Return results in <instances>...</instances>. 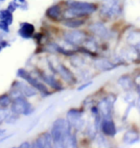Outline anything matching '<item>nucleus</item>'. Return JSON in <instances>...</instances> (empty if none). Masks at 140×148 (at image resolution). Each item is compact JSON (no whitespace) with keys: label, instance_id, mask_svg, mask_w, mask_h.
Wrapping results in <instances>:
<instances>
[{"label":"nucleus","instance_id":"nucleus-32","mask_svg":"<svg viewBox=\"0 0 140 148\" xmlns=\"http://www.w3.org/2000/svg\"><path fill=\"white\" fill-rule=\"evenodd\" d=\"M92 84V82L91 81H89V82H86L85 84H84V85H82L81 87H79L78 88V90L79 91H81V90H85V88H86L88 87V86H90Z\"/></svg>","mask_w":140,"mask_h":148},{"label":"nucleus","instance_id":"nucleus-36","mask_svg":"<svg viewBox=\"0 0 140 148\" xmlns=\"http://www.w3.org/2000/svg\"><path fill=\"white\" fill-rule=\"evenodd\" d=\"M137 104H138V108H139V110H140V97H139V99H138V101H137Z\"/></svg>","mask_w":140,"mask_h":148},{"label":"nucleus","instance_id":"nucleus-28","mask_svg":"<svg viewBox=\"0 0 140 148\" xmlns=\"http://www.w3.org/2000/svg\"><path fill=\"white\" fill-rule=\"evenodd\" d=\"M96 140H97V143H98V144H99L100 146H107V145H108V141H107L106 138L104 137V136H102V135L97 136Z\"/></svg>","mask_w":140,"mask_h":148},{"label":"nucleus","instance_id":"nucleus-1","mask_svg":"<svg viewBox=\"0 0 140 148\" xmlns=\"http://www.w3.org/2000/svg\"><path fill=\"white\" fill-rule=\"evenodd\" d=\"M71 133V125L67 119L64 118H58L54 121L51 129V136L54 141V145L61 147L62 141L67 135Z\"/></svg>","mask_w":140,"mask_h":148},{"label":"nucleus","instance_id":"nucleus-27","mask_svg":"<svg viewBox=\"0 0 140 148\" xmlns=\"http://www.w3.org/2000/svg\"><path fill=\"white\" fill-rule=\"evenodd\" d=\"M11 102H12L11 96L8 95V94H4V95L0 96V107L7 108L11 104Z\"/></svg>","mask_w":140,"mask_h":148},{"label":"nucleus","instance_id":"nucleus-16","mask_svg":"<svg viewBox=\"0 0 140 148\" xmlns=\"http://www.w3.org/2000/svg\"><path fill=\"white\" fill-rule=\"evenodd\" d=\"M94 66L95 69L100 70V71H109V70L113 69L116 67V64H113L112 62L109 61L106 58H99L94 61Z\"/></svg>","mask_w":140,"mask_h":148},{"label":"nucleus","instance_id":"nucleus-15","mask_svg":"<svg viewBox=\"0 0 140 148\" xmlns=\"http://www.w3.org/2000/svg\"><path fill=\"white\" fill-rule=\"evenodd\" d=\"M68 7L70 8H79V9H85V10H89L91 12H94L97 10V6L93 3L84 2V1H76V0H67L65 2Z\"/></svg>","mask_w":140,"mask_h":148},{"label":"nucleus","instance_id":"nucleus-21","mask_svg":"<svg viewBox=\"0 0 140 148\" xmlns=\"http://www.w3.org/2000/svg\"><path fill=\"white\" fill-rule=\"evenodd\" d=\"M46 16H48L50 19L59 20L62 16V11H61V9L59 8V6L54 5L46 11Z\"/></svg>","mask_w":140,"mask_h":148},{"label":"nucleus","instance_id":"nucleus-24","mask_svg":"<svg viewBox=\"0 0 140 148\" xmlns=\"http://www.w3.org/2000/svg\"><path fill=\"white\" fill-rule=\"evenodd\" d=\"M61 147H65V148H75V147H77V140H76L75 136L72 135L71 133L69 135H67L66 137L64 138V141H62Z\"/></svg>","mask_w":140,"mask_h":148},{"label":"nucleus","instance_id":"nucleus-5","mask_svg":"<svg viewBox=\"0 0 140 148\" xmlns=\"http://www.w3.org/2000/svg\"><path fill=\"white\" fill-rule=\"evenodd\" d=\"M115 100L116 97L112 94H109L99 102L98 110H99L100 114L102 115L103 118H111Z\"/></svg>","mask_w":140,"mask_h":148},{"label":"nucleus","instance_id":"nucleus-29","mask_svg":"<svg viewBox=\"0 0 140 148\" xmlns=\"http://www.w3.org/2000/svg\"><path fill=\"white\" fill-rule=\"evenodd\" d=\"M9 26H10V24L6 21V20H0V29H1L2 31L6 32V33H8L9 31Z\"/></svg>","mask_w":140,"mask_h":148},{"label":"nucleus","instance_id":"nucleus-10","mask_svg":"<svg viewBox=\"0 0 140 148\" xmlns=\"http://www.w3.org/2000/svg\"><path fill=\"white\" fill-rule=\"evenodd\" d=\"M56 69H57V72L61 75V78L64 79L65 82H67L68 84L73 85V84H76L77 83V79H76L75 75H74V74L64 66V64H59L58 66H56Z\"/></svg>","mask_w":140,"mask_h":148},{"label":"nucleus","instance_id":"nucleus-8","mask_svg":"<svg viewBox=\"0 0 140 148\" xmlns=\"http://www.w3.org/2000/svg\"><path fill=\"white\" fill-rule=\"evenodd\" d=\"M13 87L17 88V90L20 91V93L25 97L36 96L37 95V92H38V90H36L33 86H31L30 84L28 85V84H26V83L21 82V81H16L14 83Z\"/></svg>","mask_w":140,"mask_h":148},{"label":"nucleus","instance_id":"nucleus-6","mask_svg":"<svg viewBox=\"0 0 140 148\" xmlns=\"http://www.w3.org/2000/svg\"><path fill=\"white\" fill-rule=\"evenodd\" d=\"M83 111L77 109H71L67 112V120L71 127H74L78 131H82L85 128V120L83 118Z\"/></svg>","mask_w":140,"mask_h":148},{"label":"nucleus","instance_id":"nucleus-34","mask_svg":"<svg viewBox=\"0 0 140 148\" xmlns=\"http://www.w3.org/2000/svg\"><path fill=\"white\" fill-rule=\"evenodd\" d=\"M135 84L137 86L138 88L140 90V74H139L138 76H136V78L135 79Z\"/></svg>","mask_w":140,"mask_h":148},{"label":"nucleus","instance_id":"nucleus-3","mask_svg":"<svg viewBox=\"0 0 140 148\" xmlns=\"http://www.w3.org/2000/svg\"><path fill=\"white\" fill-rule=\"evenodd\" d=\"M17 76L22 79H24L26 82H28L30 85L33 86V87L36 88V90H38L42 94H44V95H50V94H51L50 91L47 90L46 86L41 81H40V80H38L37 78H34L27 70H25L23 69H19L18 71H17Z\"/></svg>","mask_w":140,"mask_h":148},{"label":"nucleus","instance_id":"nucleus-13","mask_svg":"<svg viewBox=\"0 0 140 148\" xmlns=\"http://www.w3.org/2000/svg\"><path fill=\"white\" fill-rule=\"evenodd\" d=\"M93 12L89 10H85V9H79V8H70L68 7L64 13V16L65 18H70V17H83V16H87L89 14H91Z\"/></svg>","mask_w":140,"mask_h":148},{"label":"nucleus","instance_id":"nucleus-11","mask_svg":"<svg viewBox=\"0 0 140 148\" xmlns=\"http://www.w3.org/2000/svg\"><path fill=\"white\" fill-rule=\"evenodd\" d=\"M53 138L52 136L50 133H43L41 134L40 137H38L37 140H36L35 143L33 144L34 147H38V148H50L53 146Z\"/></svg>","mask_w":140,"mask_h":148},{"label":"nucleus","instance_id":"nucleus-7","mask_svg":"<svg viewBox=\"0 0 140 148\" xmlns=\"http://www.w3.org/2000/svg\"><path fill=\"white\" fill-rule=\"evenodd\" d=\"M64 38L67 43L71 44V45L79 46V45H81V44L85 43V41L86 40L87 37H86L85 32L74 30V31L66 32V33L64 35Z\"/></svg>","mask_w":140,"mask_h":148},{"label":"nucleus","instance_id":"nucleus-19","mask_svg":"<svg viewBox=\"0 0 140 148\" xmlns=\"http://www.w3.org/2000/svg\"><path fill=\"white\" fill-rule=\"evenodd\" d=\"M139 57H140V53L132 46H130V48L124 50V52H123V58L125 60L132 62V63H135L139 59Z\"/></svg>","mask_w":140,"mask_h":148},{"label":"nucleus","instance_id":"nucleus-26","mask_svg":"<svg viewBox=\"0 0 140 148\" xmlns=\"http://www.w3.org/2000/svg\"><path fill=\"white\" fill-rule=\"evenodd\" d=\"M0 20H6L11 25L13 22V14L9 10H1L0 11Z\"/></svg>","mask_w":140,"mask_h":148},{"label":"nucleus","instance_id":"nucleus-23","mask_svg":"<svg viewBox=\"0 0 140 148\" xmlns=\"http://www.w3.org/2000/svg\"><path fill=\"white\" fill-rule=\"evenodd\" d=\"M118 84L125 90H130L132 88V81L129 75H124L120 77L118 80Z\"/></svg>","mask_w":140,"mask_h":148},{"label":"nucleus","instance_id":"nucleus-18","mask_svg":"<svg viewBox=\"0 0 140 148\" xmlns=\"http://www.w3.org/2000/svg\"><path fill=\"white\" fill-rule=\"evenodd\" d=\"M127 41L140 53V32H130L127 37Z\"/></svg>","mask_w":140,"mask_h":148},{"label":"nucleus","instance_id":"nucleus-37","mask_svg":"<svg viewBox=\"0 0 140 148\" xmlns=\"http://www.w3.org/2000/svg\"><path fill=\"white\" fill-rule=\"evenodd\" d=\"M2 48H3V47L1 46V44H0V51H1V49H2Z\"/></svg>","mask_w":140,"mask_h":148},{"label":"nucleus","instance_id":"nucleus-14","mask_svg":"<svg viewBox=\"0 0 140 148\" xmlns=\"http://www.w3.org/2000/svg\"><path fill=\"white\" fill-rule=\"evenodd\" d=\"M101 130L104 135L109 137H113L116 134V127L111 118H103L101 123Z\"/></svg>","mask_w":140,"mask_h":148},{"label":"nucleus","instance_id":"nucleus-30","mask_svg":"<svg viewBox=\"0 0 140 148\" xmlns=\"http://www.w3.org/2000/svg\"><path fill=\"white\" fill-rule=\"evenodd\" d=\"M8 114H9L8 111H6V110H0V125H1V124L5 121V119H6V117H7Z\"/></svg>","mask_w":140,"mask_h":148},{"label":"nucleus","instance_id":"nucleus-2","mask_svg":"<svg viewBox=\"0 0 140 148\" xmlns=\"http://www.w3.org/2000/svg\"><path fill=\"white\" fill-rule=\"evenodd\" d=\"M121 13L119 0H102L100 14L105 18H114Z\"/></svg>","mask_w":140,"mask_h":148},{"label":"nucleus","instance_id":"nucleus-12","mask_svg":"<svg viewBox=\"0 0 140 148\" xmlns=\"http://www.w3.org/2000/svg\"><path fill=\"white\" fill-rule=\"evenodd\" d=\"M89 30L91 31V33L96 35V36L99 37L100 38H104V40L108 38L109 36V29L101 22L92 23V24L89 26Z\"/></svg>","mask_w":140,"mask_h":148},{"label":"nucleus","instance_id":"nucleus-33","mask_svg":"<svg viewBox=\"0 0 140 148\" xmlns=\"http://www.w3.org/2000/svg\"><path fill=\"white\" fill-rule=\"evenodd\" d=\"M33 145L30 143H28V141H25V143H22L21 144L19 145L20 148H30V147H32Z\"/></svg>","mask_w":140,"mask_h":148},{"label":"nucleus","instance_id":"nucleus-17","mask_svg":"<svg viewBox=\"0 0 140 148\" xmlns=\"http://www.w3.org/2000/svg\"><path fill=\"white\" fill-rule=\"evenodd\" d=\"M34 32H35V27H34V25L31 24V23L24 22V23H21V24H20V29H19L18 33L22 38H32Z\"/></svg>","mask_w":140,"mask_h":148},{"label":"nucleus","instance_id":"nucleus-20","mask_svg":"<svg viewBox=\"0 0 140 148\" xmlns=\"http://www.w3.org/2000/svg\"><path fill=\"white\" fill-rule=\"evenodd\" d=\"M139 140V134L135 130H129L125 133L123 141L126 144H133Z\"/></svg>","mask_w":140,"mask_h":148},{"label":"nucleus","instance_id":"nucleus-22","mask_svg":"<svg viewBox=\"0 0 140 148\" xmlns=\"http://www.w3.org/2000/svg\"><path fill=\"white\" fill-rule=\"evenodd\" d=\"M62 24H64L65 27L75 29V28L81 27L82 25H84L85 20L80 19V18H66L65 20H62Z\"/></svg>","mask_w":140,"mask_h":148},{"label":"nucleus","instance_id":"nucleus-35","mask_svg":"<svg viewBox=\"0 0 140 148\" xmlns=\"http://www.w3.org/2000/svg\"><path fill=\"white\" fill-rule=\"evenodd\" d=\"M6 132V130L4 129H2V130H0V136H2V135H4V133Z\"/></svg>","mask_w":140,"mask_h":148},{"label":"nucleus","instance_id":"nucleus-25","mask_svg":"<svg viewBox=\"0 0 140 148\" xmlns=\"http://www.w3.org/2000/svg\"><path fill=\"white\" fill-rule=\"evenodd\" d=\"M71 63H72V66L76 69H82L83 66L85 64V60L83 59L82 57L80 56H76V55H73L72 58H71Z\"/></svg>","mask_w":140,"mask_h":148},{"label":"nucleus","instance_id":"nucleus-9","mask_svg":"<svg viewBox=\"0 0 140 148\" xmlns=\"http://www.w3.org/2000/svg\"><path fill=\"white\" fill-rule=\"evenodd\" d=\"M37 74L40 77V79L41 81H43L44 83H46L47 85L52 87L53 88H55L56 90H62V86L58 80L55 79L54 76L49 75L45 72H43L42 70H37Z\"/></svg>","mask_w":140,"mask_h":148},{"label":"nucleus","instance_id":"nucleus-4","mask_svg":"<svg viewBox=\"0 0 140 148\" xmlns=\"http://www.w3.org/2000/svg\"><path fill=\"white\" fill-rule=\"evenodd\" d=\"M11 111L18 115L19 114L29 115L34 112V108L26 100L25 96H20L18 98L14 99L13 103H12Z\"/></svg>","mask_w":140,"mask_h":148},{"label":"nucleus","instance_id":"nucleus-31","mask_svg":"<svg viewBox=\"0 0 140 148\" xmlns=\"http://www.w3.org/2000/svg\"><path fill=\"white\" fill-rule=\"evenodd\" d=\"M16 7H17V5L16 4V3L12 2L11 4H9V6H8V10L10 11L11 13H13L14 10H16Z\"/></svg>","mask_w":140,"mask_h":148}]
</instances>
